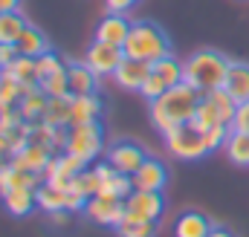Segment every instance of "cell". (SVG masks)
I'll return each instance as SVG.
<instances>
[{
  "instance_id": "obj_1",
  "label": "cell",
  "mask_w": 249,
  "mask_h": 237,
  "mask_svg": "<svg viewBox=\"0 0 249 237\" xmlns=\"http://www.w3.org/2000/svg\"><path fill=\"white\" fill-rule=\"evenodd\" d=\"M203 93H197L194 87H188L186 81L165 90L157 102L148 104V116H151V124L160 130V133H168L180 124H188L194 121V113H197V104H200Z\"/></svg>"
},
{
  "instance_id": "obj_2",
  "label": "cell",
  "mask_w": 249,
  "mask_h": 237,
  "mask_svg": "<svg viewBox=\"0 0 249 237\" xmlns=\"http://www.w3.org/2000/svg\"><path fill=\"white\" fill-rule=\"evenodd\" d=\"M124 55L136 61H154L171 55V41L165 35L162 26H157L154 20H133L130 23V32H127V41H124Z\"/></svg>"
},
{
  "instance_id": "obj_3",
  "label": "cell",
  "mask_w": 249,
  "mask_h": 237,
  "mask_svg": "<svg viewBox=\"0 0 249 237\" xmlns=\"http://www.w3.org/2000/svg\"><path fill=\"white\" fill-rule=\"evenodd\" d=\"M229 64L232 61L220 55L217 50H197L186 58V84L194 87L197 93H212L223 87Z\"/></svg>"
},
{
  "instance_id": "obj_4",
  "label": "cell",
  "mask_w": 249,
  "mask_h": 237,
  "mask_svg": "<svg viewBox=\"0 0 249 237\" xmlns=\"http://www.w3.org/2000/svg\"><path fill=\"white\" fill-rule=\"evenodd\" d=\"M67 153L84 159L87 165L99 162V156L107 151L105 148V130L99 121H84V124H70L67 127V145H64Z\"/></svg>"
},
{
  "instance_id": "obj_5",
  "label": "cell",
  "mask_w": 249,
  "mask_h": 237,
  "mask_svg": "<svg viewBox=\"0 0 249 237\" xmlns=\"http://www.w3.org/2000/svg\"><path fill=\"white\" fill-rule=\"evenodd\" d=\"M235 113H238V102L223 90H212V93H203L200 104H197V113H194V124L200 130H209V127H217V124H229L235 121Z\"/></svg>"
},
{
  "instance_id": "obj_6",
  "label": "cell",
  "mask_w": 249,
  "mask_h": 237,
  "mask_svg": "<svg viewBox=\"0 0 249 237\" xmlns=\"http://www.w3.org/2000/svg\"><path fill=\"white\" fill-rule=\"evenodd\" d=\"M165 139V148L177 156V159H186V162H194V159H203L209 153V145H206V133L188 121V124H180L168 133H162Z\"/></svg>"
},
{
  "instance_id": "obj_7",
  "label": "cell",
  "mask_w": 249,
  "mask_h": 237,
  "mask_svg": "<svg viewBox=\"0 0 249 237\" xmlns=\"http://www.w3.org/2000/svg\"><path fill=\"white\" fill-rule=\"evenodd\" d=\"M105 159H107L119 174L133 177V174L142 168V162L148 159V151H145L139 142H133V139H116V142L105 151Z\"/></svg>"
},
{
  "instance_id": "obj_8",
  "label": "cell",
  "mask_w": 249,
  "mask_h": 237,
  "mask_svg": "<svg viewBox=\"0 0 249 237\" xmlns=\"http://www.w3.org/2000/svg\"><path fill=\"white\" fill-rule=\"evenodd\" d=\"M84 217L96 226H105V229H119V223L124 220V200L116 197H107V194H96L87 200L84 205Z\"/></svg>"
},
{
  "instance_id": "obj_9",
  "label": "cell",
  "mask_w": 249,
  "mask_h": 237,
  "mask_svg": "<svg viewBox=\"0 0 249 237\" xmlns=\"http://www.w3.org/2000/svg\"><path fill=\"white\" fill-rule=\"evenodd\" d=\"M124 61V50L105 44V41H93L84 52V64L99 75V78H113V72L119 69V64Z\"/></svg>"
},
{
  "instance_id": "obj_10",
  "label": "cell",
  "mask_w": 249,
  "mask_h": 237,
  "mask_svg": "<svg viewBox=\"0 0 249 237\" xmlns=\"http://www.w3.org/2000/svg\"><path fill=\"white\" fill-rule=\"evenodd\" d=\"M165 211V200H162V191H136L124 200V217L127 220H157L162 217Z\"/></svg>"
},
{
  "instance_id": "obj_11",
  "label": "cell",
  "mask_w": 249,
  "mask_h": 237,
  "mask_svg": "<svg viewBox=\"0 0 249 237\" xmlns=\"http://www.w3.org/2000/svg\"><path fill=\"white\" fill-rule=\"evenodd\" d=\"M87 168V162L84 159H78V156H72V153H55L53 156V162L47 165V171H44V182H53V185H58V188H70L72 185V179L78 177L81 171Z\"/></svg>"
},
{
  "instance_id": "obj_12",
  "label": "cell",
  "mask_w": 249,
  "mask_h": 237,
  "mask_svg": "<svg viewBox=\"0 0 249 237\" xmlns=\"http://www.w3.org/2000/svg\"><path fill=\"white\" fill-rule=\"evenodd\" d=\"M148 75H151V64L148 61H136V58H127L119 64V69L113 72V84L124 90V93H139L142 90V84L148 81Z\"/></svg>"
},
{
  "instance_id": "obj_13",
  "label": "cell",
  "mask_w": 249,
  "mask_h": 237,
  "mask_svg": "<svg viewBox=\"0 0 249 237\" xmlns=\"http://www.w3.org/2000/svg\"><path fill=\"white\" fill-rule=\"evenodd\" d=\"M67 81H70V96H93L99 90L102 78L84 61H70L67 64Z\"/></svg>"
},
{
  "instance_id": "obj_14",
  "label": "cell",
  "mask_w": 249,
  "mask_h": 237,
  "mask_svg": "<svg viewBox=\"0 0 249 237\" xmlns=\"http://www.w3.org/2000/svg\"><path fill=\"white\" fill-rule=\"evenodd\" d=\"M130 179H133V188H136V191H162L165 182H168V168H165L160 159L148 156V159L142 162V168H139Z\"/></svg>"
},
{
  "instance_id": "obj_15",
  "label": "cell",
  "mask_w": 249,
  "mask_h": 237,
  "mask_svg": "<svg viewBox=\"0 0 249 237\" xmlns=\"http://www.w3.org/2000/svg\"><path fill=\"white\" fill-rule=\"evenodd\" d=\"M53 156H55V151L29 142V145H26L23 151H18L9 162H15V165L23 168V171H32V174H41V177H44V171H47V165L53 162Z\"/></svg>"
},
{
  "instance_id": "obj_16",
  "label": "cell",
  "mask_w": 249,
  "mask_h": 237,
  "mask_svg": "<svg viewBox=\"0 0 249 237\" xmlns=\"http://www.w3.org/2000/svg\"><path fill=\"white\" fill-rule=\"evenodd\" d=\"M130 23H133V20H127L124 15L107 12V15L99 20V26H96V41H105V44H113V47H124L127 32H130Z\"/></svg>"
},
{
  "instance_id": "obj_17",
  "label": "cell",
  "mask_w": 249,
  "mask_h": 237,
  "mask_svg": "<svg viewBox=\"0 0 249 237\" xmlns=\"http://www.w3.org/2000/svg\"><path fill=\"white\" fill-rule=\"evenodd\" d=\"M41 182H44L41 174L23 171L15 162H3V168H0V197L9 194V191H15V188H38Z\"/></svg>"
},
{
  "instance_id": "obj_18",
  "label": "cell",
  "mask_w": 249,
  "mask_h": 237,
  "mask_svg": "<svg viewBox=\"0 0 249 237\" xmlns=\"http://www.w3.org/2000/svg\"><path fill=\"white\" fill-rule=\"evenodd\" d=\"M223 90H226L238 104L249 102V64L247 61H232V64H229Z\"/></svg>"
},
{
  "instance_id": "obj_19",
  "label": "cell",
  "mask_w": 249,
  "mask_h": 237,
  "mask_svg": "<svg viewBox=\"0 0 249 237\" xmlns=\"http://www.w3.org/2000/svg\"><path fill=\"white\" fill-rule=\"evenodd\" d=\"M212 220L200 211H183L174 223V237H209L212 232Z\"/></svg>"
},
{
  "instance_id": "obj_20",
  "label": "cell",
  "mask_w": 249,
  "mask_h": 237,
  "mask_svg": "<svg viewBox=\"0 0 249 237\" xmlns=\"http://www.w3.org/2000/svg\"><path fill=\"white\" fill-rule=\"evenodd\" d=\"M0 200H3V205H6V211H9L12 217H26V214H32V211L38 208L35 188H15V191L3 194Z\"/></svg>"
},
{
  "instance_id": "obj_21",
  "label": "cell",
  "mask_w": 249,
  "mask_h": 237,
  "mask_svg": "<svg viewBox=\"0 0 249 237\" xmlns=\"http://www.w3.org/2000/svg\"><path fill=\"white\" fill-rule=\"evenodd\" d=\"M47 104H50V96H47L41 87H35V90H29V93H23V96H20L18 110H20V116L26 118L29 124H35V121H44Z\"/></svg>"
},
{
  "instance_id": "obj_22",
  "label": "cell",
  "mask_w": 249,
  "mask_h": 237,
  "mask_svg": "<svg viewBox=\"0 0 249 237\" xmlns=\"http://www.w3.org/2000/svg\"><path fill=\"white\" fill-rule=\"evenodd\" d=\"M18 52L20 55H29V58H38V55H44V52H50V41H47V35L38 29V26H32V23H26V29H23V35L18 38Z\"/></svg>"
},
{
  "instance_id": "obj_23",
  "label": "cell",
  "mask_w": 249,
  "mask_h": 237,
  "mask_svg": "<svg viewBox=\"0 0 249 237\" xmlns=\"http://www.w3.org/2000/svg\"><path fill=\"white\" fill-rule=\"evenodd\" d=\"M151 72L160 75L168 87H177V84L186 81V61L174 58V52H171V55H165V58L154 61V64H151Z\"/></svg>"
},
{
  "instance_id": "obj_24",
  "label": "cell",
  "mask_w": 249,
  "mask_h": 237,
  "mask_svg": "<svg viewBox=\"0 0 249 237\" xmlns=\"http://www.w3.org/2000/svg\"><path fill=\"white\" fill-rule=\"evenodd\" d=\"M35 200H38V211H44V214L67 208V191L58 188V185H53V182H41L35 188Z\"/></svg>"
},
{
  "instance_id": "obj_25",
  "label": "cell",
  "mask_w": 249,
  "mask_h": 237,
  "mask_svg": "<svg viewBox=\"0 0 249 237\" xmlns=\"http://www.w3.org/2000/svg\"><path fill=\"white\" fill-rule=\"evenodd\" d=\"M223 153L229 156L232 165L249 168V133L232 127V133H229V139H226V145H223Z\"/></svg>"
},
{
  "instance_id": "obj_26",
  "label": "cell",
  "mask_w": 249,
  "mask_h": 237,
  "mask_svg": "<svg viewBox=\"0 0 249 237\" xmlns=\"http://www.w3.org/2000/svg\"><path fill=\"white\" fill-rule=\"evenodd\" d=\"M3 72L9 78H15L20 87H38V67H35V58H29V55H18Z\"/></svg>"
},
{
  "instance_id": "obj_27",
  "label": "cell",
  "mask_w": 249,
  "mask_h": 237,
  "mask_svg": "<svg viewBox=\"0 0 249 237\" xmlns=\"http://www.w3.org/2000/svg\"><path fill=\"white\" fill-rule=\"evenodd\" d=\"M44 121L53 127H70L72 124V96H55L47 104Z\"/></svg>"
},
{
  "instance_id": "obj_28",
  "label": "cell",
  "mask_w": 249,
  "mask_h": 237,
  "mask_svg": "<svg viewBox=\"0 0 249 237\" xmlns=\"http://www.w3.org/2000/svg\"><path fill=\"white\" fill-rule=\"evenodd\" d=\"M102 116V99L93 96H72V124H84V121H99Z\"/></svg>"
},
{
  "instance_id": "obj_29",
  "label": "cell",
  "mask_w": 249,
  "mask_h": 237,
  "mask_svg": "<svg viewBox=\"0 0 249 237\" xmlns=\"http://www.w3.org/2000/svg\"><path fill=\"white\" fill-rule=\"evenodd\" d=\"M26 29V17L20 12H6L0 15V44H18V38Z\"/></svg>"
},
{
  "instance_id": "obj_30",
  "label": "cell",
  "mask_w": 249,
  "mask_h": 237,
  "mask_svg": "<svg viewBox=\"0 0 249 237\" xmlns=\"http://www.w3.org/2000/svg\"><path fill=\"white\" fill-rule=\"evenodd\" d=\"M67 191H75V194H81V197H87V200H90V197H96V194L102 191V177L96 174V168H93V165H87L78 177L72 179V185H70Z\"/></svg>"
},
{
  "instance_id": "obj_31",
  "label": "cell",
  "mask_w": 249,
  "mask_h": 237,
  "mask_svg": "<svg viewBox=\"0 0 249 237\" xmlns=\"http://www.w3.org/2000/svg\"><path fill=\"white\" fill-rule=\"evenodd\" d=\"M157 232H160V223L157 220H127V217H124L122 223H119V229H116L119 237H157Z\"/></svg>"
},
{
  "instance_id": "obj_32",
  "label": "cell",
  "mask_w": 249,
  "mask_h": 237,
  "mask_svg": "<svg viewBox=\"0 0 249 237\" xmlns=\"http://www.w3.org/2000/svg\"><path fill=\"white\" fill-rule=\"evenodd\" d=\"M38 87L50 96V99H55V96H70V81H67V64H64L61 69H55L53 75H47V78H41L38 81Z\"/></svg>"
},
{
  "instance_id": "obj_33",
  "label": "cell",
  "mask_w": 249,
  "mask_h": 237,
  "mask_svg": "<svg viewBox=\"0 0 249 237\" xmlns=\"http://www.w3.org/2000/svg\"><path fill=\"white\" fill-rule=\"evenodd\" d=\"M20 96H23L20 84H18L15 78H9L6 72H0V110H3V107H18Z\"/></svg>"
},
{
  "instance_id": "obj_34",
  "label": "cell",
  "mask_w": 249,
  "mask_h": 237,
  "mask_svg": "<svg viewBox=\"0 0 249 237\" xmlns=\"http://www.w3.org/2000/svg\"><path fill=\"white\" fill-rule=\"evenodd\" d=\"M165 90H171V87H168V84H165V81H162L160 75H154V72H151V75H148V81L142 84L139 96H142V99H145V102L151 104V102H157V99H160V96H162Z\"/></svg>"
},
{
  "instance_id": "obj_35",
  "label": "cell",
  "mask_w": 249,
  "mask_h": 237,
  "mask_svg": "<svg viewBox=\"0 0 249 237\" xmlns=\"http://www.w3.org/2000/svg\"><path fill=\"white\" fill-rule=\"evenodd\" d=\"M203 133H206L209 153H214V151H223V145H226V139H229L232 127H229V124H217V127H209V130H203Z\"/></svg>"
},
{
  "instance_id": "obj_36",
  "label": "cell",
  "mask_w": 249,
  "mask_h": 237,
  "mask_svg": "<svg viewBox=\"0 0 249 237\" xmlns=\"http://www.w3.org/2000/svg\"><path fill=\"white\" fill-rule=\"evenodd\" d=\"M35 67H38V81H41V78L53 75L55 69H61L64 61L58 58V55H55L53 50H50V52H44V55H38V58H35Z\"/></svg>"
},
{
  "instance_id": "obj_37",
  "label": "cell",
  "mask_w": 249,
  "mask_h": 237,
  "mask_svg": "<svg viewBox=\"0 0 249 237\" xmlns=\"http://www.w3.org/2000/svg\"><path fill=\"white\" fill-rule=\"evenodd\" d=\"M23 121H26V118L20 116L18 107H3V110H0V133H9V130L20 127Z\"/></svg>"
},
{
  "instance_id": "obj_38",
  "label": "cell",
  "mask_w": 249,
  "mask_h": 237,
  "mask_svg": "<svg viewBox=\"0 0 249 237\" xmlns=\"http://www.w3.org/2000/svg\"><path fill=\"white\" fill-rule=\"evenodd\" d=\"M232 127H235V130H244V133H249V102L238 104V113H235Z\"/></svg>"
},
{
  "instance_id": "obj_39",
  "label": "cell",
  "mask_w": 249,
  "mask_h": 237,
  "mask_svg": "<svg viewBox=\"0 0 249 237\" xmlns=\"http://www.w3.org/2000/svg\"><path fill=\"white\" fill-rule=\"evenodd\" d=\"M18 55H20V52H18V47H15V44H0V72H3V69H6L15 58H18Z\"/></svg>"
},
{
  "instance_id": "obj_40",
  "label": "cell",
  "mask_w": 249,
  "mask_h": 237,
  "mask_svg": "<svg viewBox=\"0 0 249 237\" xmlns=\"http://www.w3.org/2000/svg\"><path fill=\"white\" fill-rule=\"evenodd\" d=\"M105 6H107V12H113V15H127V12L136 6V0H105Z\"/></svg>"
},
{
  "instance_id": "obj_41",
  "label": "cell",
  "mask_w": 249,
  "mask_h": 237,
  "mask_svg": "<svg viewBox=\"0 0 249 237\" xmlns=\"http://www.w3.org/2000/svg\"><path fill=\"white\" fill-rule=\"evenodd\" d=\"M47 217H50V223H53L55 229H67V226H70V220H72L75 214H72V211H67V208H61V211H53V214H47Z\"/></svg>"
},
{
  "instance_id": "obj_42",
  "label": "cell",
  "mask_w": 249,
  "mask_h": 237,
  "mask_svg": "<svg viewBox=\"0 0 249 237\" xmlns=\"http://www.w3.org/2000/svg\"><path fill=\"white\" fill-rule=\"evenodd\" d=\"M6 12H20V0H0V15Z\"/></svg>"
},
{
  "instance_id": "obj_43",
  "label": "cell",
  "mask_w": 249,
  "mask_h": 237,
  "mask_svg": "<svg viewBox=\"0 0 249 237\" xmlns=\"http://www.w3.org/2000/svg\"><path fill=\"white\" fill-rule=\"evenodd\" d=\"M209 237H235L229 229H223V226H212V232H209Z\"/></svg>"
},
{
  "instance_id": "obj_44",
  "label": "cell",
  "mask_w": 249,
  "mask_h": 237,
  "mask_svg": "<svg viewBox=\"0 0 249 237\" xmlns=\"http://www.w3.org/2000/svg\"><path fill=\"white\" fill-rule=\"evenodd\" d=\"M0 168H3V162H0Z\"/></svg>"
}]
</instances>
